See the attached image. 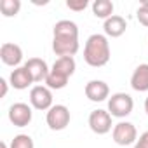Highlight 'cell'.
Here are the masks:
<instances>
[{
	"label": "cell",
	"mask_w": 148,
	"mask_h": 148,
	"mask_svg": "<svg viewBox=\"0 0 148 148\" xmlns=\"http://www.w3.org/2000/svg\"><path fill=\"white\" fill-rule=\"evenodd\" d=\"M52 51L59 58H73L79 52V26L70 21V19H61L54 25L52 30Z\"/></svg>",
	"instance_id": "1"
},
{
	"label": "cell",
	"mask_w": 148,
	"mask_h": 148,
	"mask_svg": "<svg viewBox=\"0 0 148 148\" xmlns=\"http://www.w3.org/2000/svg\"><path fill=\"white\" fill-rule=\"evenodd\" d=\"M84 59L92 68H101L110 61V42L106 35L94 33L87 38L84 47Z\"/></svg>",
	"instance_id": "2"
},
{
	"label": "cell",
	"mask_w": 148,
	"mask_h": 148,
	"mask_svg": "<svg viewBox=\"0 0 148 148\" xmlns=\"http://www.w3.org/2000/svg\"><path fill=\"white\" fill-rule=\"evenodd\" d=\"M132 108H134V101L127 92H115L108 99V112L112 117L124 119V117L131 115Z\"/></svg>",
	"instance_id": "3"
},
{
	"label": "cell",
	"mask_w": 148,
	"mask_h": 148,
	"mask_svg": "<svg viewBox=\"0 0 148 148\" xmlns=\"http://www.w3.org/2000/svg\"><path fill=\"white\" fill-rule=\"evenodd\" d=\"M70 119H71L70 117V110L64 105H54L47 112V117H45L47 125L52 131H63V129H66L68 124H70Z\"/></svg>",
	"instance_id": "4"
},
{
	"label": "cell",
	"mask_w": 148,
	"mask_h": 148,
	"mask_svg": "<svg viewBox=\"0 0 148 148\" xmlns=\"http://www.w3.org/2000/svg\"><path fill=\"white\" fill-rule=\"evenodd\" d=\"M113 141L120 146H127V145H134L138 141V131L134 127V124L131 122H119L113 125Z\"/></svg>",
	"instance_id": "5"
},
{
	"label": "cell",
	"mask_w": 148,
	"mask_h": 148,
	"mask_svg": "<svg viewBox=\"0 0 148 148\" xmlns=\"http://www.w3.org/2000/svg\"><path fill=\"white\" fill-rule=\"evenodd\" d=\"M30 103L35 110H42V112H49L54 105H52V92L47 86H35L30 91Z\"/></svg>",
	"instance_id": "6"
},
{
	"label": "cell",
	"mask_w": 148,
	"mask_h": 148,
	"mask_svg": "<svg viewBox=\"0 0 148 148\" xmlns=\"http://www.w3.org/2000/svg\"><path fill=\"white\" fill-rule=\"evenodd\" d=\"M112 115L106 110H94L89 115V127L96 134H106L112 131Z\"/></svg>",
	"instance_id": "7"
},
{
	"label": "cell",
	"mask_w": 148,
	"mask_h": 148,
	"mask_svg": "<svg viewBox=\"0 0 148 148\" xmlns=\"http://www.w3.org/2000/svg\"><path fill=\"white\" fill-rule=\"evenodd\" d=\"M32 117H33L32 106H28L26 103H14L9 108V120L16 127H26L32 122Z\"/></svg>",
	"instance_id": "8"
},
{
	"label": "cell",
	"mask_w": 148,
	"mask_h": 148,
	"mask_svg": "<svg viewBox=\"0 0 148 148\" xmlns=\"http://www.w3.org/2000/svg\"><path fill=\"white\" fill-rule=\"evenodd\" d=\"M0 59H2V63L7 64V66L19 68V63L23 61V49L18 44L5 42V44H2V47H0Z\"/></svg>",
	"instance_id": "9"
},
{
	"label": "cell",
	"mask_w": 148,
	"mask_h": 148,
	"mask_svg": "<svg viewBox=\"0 0 148 148\" xmlns=\"http://www.w3.org/2000/svg\"><path fill=\"white\" fill-rule=\"evenodd\" d=\"M25 68L30 71V75H32V79H33V82H45L47 80V77H49V66H47V63L44 61V59H40V58H30L26 63H25Z\"/></svg>",
	"instance_id": "10"
},
{
	"label": "cell",
	"mask_w": 148,
	"mask_h": 148,
	"mask_svg": "<svg viewBox=\"0 0 148 148\" xmlns=\"http://www.w3.org/2000/svg\"><path fill=\"white\" fill-rule=\"evenodd\" d=\"M86 96L94 103H101L110 98V87L103 80H91L86 84Z\"/></svg>",
	"instance_id": "11"
},
{
	"label": "cell",
	"mask_w": 148,
	"mask_h": 148,
	"mask_svg": "<svg viewBox=\"0 0 148 148\" xmlns=\"http://www.w3.org/2000/svg\"><path fill=\"white\" fill-rule=\"evenodd\" d=\"M9 84H11L14 89L23 91V89H28V87L33 84V79H32L30 71H28L25 66H19V68H14V70L11 71Z\"/></svg>",
	"instance_id": "12"
},
{
	"label": "cell",
	"mask_w": 148,
	"mask_h": 148,
	"mask_svg": "<svg viewBox=\"0 0 148 148\" xmlns=\"http://www.w3.org/2000/svg\"><path fill=\"white\" fill-rule=\"evenodd\" d=\"M131 87L138 92H146L148 91V63H143L136 66V70L131 75Z\"/></svg>",
	"instance_id": "13"
},
{
	"label": "cell",
	"mask_w": 148,
	"mask_h": 148,
	"mask_svg": "<svg viewBox=\"0 0 148 148\" xmlns=\"http://www.w3.org/2000/svg\"><path fill=\"white\" fill-rule=\"evenodd\" d=\"M75 68H77L75 59L70 58V56H66V58H58L54 61L51 71L56 73V75H59V77H63V79H66V80H70V77L75 73Z\"/></svg>",
	"instance_id": "14"
},
{
	"label": "cell",
	"mask_w": 148,
	"mask_h": 148,
	"mask_svg": "<svg viewBox=\"0 0 148 148\" xmlns=\"http://www.w3.org/2000/svg\"><path fill=\"white\" fill-rule=\"evenodd\" d=\"M125 28H127V23L122 16H117L113 14L112 18H108L103 25V30H105V35L106 37H112V38H117V37H122L125 33Z\"/></svg>",
	"instance_id": "15"
},
{
	"label": "cell",
	"mask_w": 148,
	"mask_h": 148,
	"mask_svg": "<svg viewBox=\"0 0 148 148\" xmlns=\"http://www.w3.org/2000/svg\"><path fill=\"white\" fill-rule=\"evenodd\" d=\"M92 14L99 19H108L113 16V2L110 0H96L92 4Z\"/></svg>",
	"instance_id": "16"
},
{
	"label": "cell",
	"mask_w": 148,
	"mask_h": 148,
	"mask_svg": "<svg viewBox=\"0 0 148 148\" xmlns=\"http://www.w3.org/2000/svg\"><path fill=\"white\" fill-rule=\"evenodd\" d=\"M21 9V2L19 0H2L0 2V11H2V14L5 18H12L19 12Z\"/></svg>",
	"instance_id": "17"
},
{
	"label": "cell",
	"mask_w": 148,
	"mask_h": 148,
	"mask_svg": "<svg viewBox=\"0 0 148 148\" xmlns=\"http://www.w3.org/2000/svg\"><path fill=\"white\" fill-rule=\"evenodd\" d=\"M66 84H68L66 79H63V77L56 75V73L49 71V77H47V80H45V86H47L49 89H56V91H58V89H64Z\"/></svg>",
	"instance_id": "18"
},
{
	"label": "cell",
	"mask_w": 148,
	"mask_h": 148,
	"mask_svg": "<svg viewBox=\"0 0 148 148\" xmlns=\"http://www.w3.org/2000/svg\"><path fill=\"white\" fill-rule=\"evenodd\" d=\"M11 148H35V145L28 134H18L11 141Z\"/></svg>",
	"instance_id": "19"
},
{
	"label": "cell",
	"mask_w": 148,
	"mask_h": 148,
	"mask_svg": "<svg viewBox=\"0 0 148 148\" xmlns=\"http://www.w3.org/2000/svg\"><path fill=\"white\" fill-rule=\"evenodd\" d=\"M136 18L138 21L148 28V2H143L139 7H138V12H136Z\"/></svg>",
	"instance_id": "20"
},
{
	"label": "cell",
	"mask_w": 148,
	"mask_h": 148,
	"mask_svg": "<svg viewBox=\"0 0 148 148\" xmlns=\"http://www.w3.org/2000/svg\"><path fill=\"white\" fill-rule=\"evenodd\" d=\"M87 5H89L87 0H68V2H66V7H68L70 11H75V12L84 11Z\"/></svg>",
	"instance_id": "21"
},
{
	"label": "cell",
	"mask_w": 148,
	"mask_h": 148,
	"mask_svg": "<svg viewBox=\"0 0 148 148\" xmlns=\"http://www.w3.org/2000/svg\"><path fill=\"white\" fill-rule=\"evenodd\" d=\"M134 148H148V131H145L138 138V141L134 143Z\"/></svg>",
	"instance_id": "22"
},
{
	"label": "cell",
	"mask_w": 148,
	"mask_h": 148,
	"mask_svg": "<svg viewBox=\"0 0 148 148\" xmlns=\"http://www.w3.org/2000/svg\"><path fill=\"white\" fill-rule=\"evenodd\" d=\"M0 87H2V92H0V98H5L7 96V91H9V84L5 79H0Z\"/></svg>",
	"instance_id": "23"
},
{
	"label": "cell",
	"mask_w": 148,
	"mask_h": 148,
	"mask_svg": "<svg viewBox=\"0 0 148 148\" xmlns=\"http://www.w3.org/2000/svg\"><path fill=\"white\" fill-rule=\"evenodd\" d=\"M145 112H146V115H148V98L145 99Z\"/></svg>",
	"instance_id": "24"
},
{
	"label": "cell",
	"mask_w": 148,
	"mask_h": 148,
	"mask_svg": "<svg viewBox=\"0 0 148 148\" xmlns=\"http://www.w3.org/2000/svg\"><path fill=\"white\" fill-rule=\"evenodd\" d=\"M0 146H2V148H11V146H7V143H5V141H2V145H0Z\"/></svg>",
	"instance_id": "25"
}]
</instances>
